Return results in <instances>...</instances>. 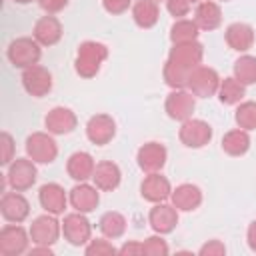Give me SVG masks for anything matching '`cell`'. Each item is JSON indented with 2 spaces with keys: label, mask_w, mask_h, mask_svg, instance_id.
<instances>
[{
  "label": "cell",
  "mask_w": 256,
  "mask_h": 256,
  "mask_svg": "<svg viewBox=\"0 0 256 256\" xmlns=\"http://www.w3.org/2000/svg\"><path fill=\"white\" fill-rule=\"evenodd\" d=\"M204 56L202 44L198 40L194 42H182L174 44V48L168 54V60L164 64V80L170 88H186V80L190 72L200 66Z\"/></svg>",
  "instance_id": "cell-1"
},
{
  "label": "cell",
  "mask_w": 256,
  "mask_h": 256,
  "mask_svg": "<svg viewBox=\"0 0 256 256\" xmlns=\"http://www.w3.org/2000/svg\"><path fill=\"white\" fill-rule=\"evenodd\" d=\"M108 58V48L102 44V42H96V40H86L78 46V52H76V62H74V68H76V74L82 76V78H92L98 74L102 62Z\"/></svg>",
  "instance_id": "cell-2"
},
{
  "label": "cell",
  "mask_w": 256,
  "mask_h": 256,
  "mask_svg": "<svg viewBox=\"0 0 256 256\" xmlns=\"http://www.w3.org/2000/svg\"><path fill=\"white\" fill-rule=\"evenodd\" d=\"M186 88L188 92H192L196 98H210L214 94H218L220 88V76L214 68L210 66H196L188 80H186Z\"/></svg>",
  "instance_id": "cell-3"
},
{
  "label": "cell",
  "mask_w": 256,
  "mask_h": 256,
  "mask_svg": "<svg viewBox=\"0 0 256 256\" xmlns=\"http://www.w3.org/2000/svg\"><path fill=\"white\" fill-rule=\"evenodd\" d=\"M6 56L12 62V66L24 70V68H30L40 62L42 50H40V44L36 42V38H16L10 42Z\"/></svg>",
  "instance_id": "cell-4"
},
{
  "label": "cell",
  "mask_w": 256,
  "mask_h": 256,
  "mask_svg": "<svg viewBox=\"0 0 256 256\" xmlns=\"http://www.w3.org/2000/svg\"><path fill=\"white\" fill-rule=\"evenodd\" d=\"M36 162L30 160V158H16L8 164V172H6V184L12 188V190H18V192H26L28 188L34 186L36 182Z\"/></svg>",
  "instance_id": "cell-5"
},
{
  "label": "cell",
  "mask_w": 256,
  "mask_h": 256,
  "mask_svg": "<svg viewBox=\"0 0 256 256\" xmlns=\"http://www.w3.org/2000/svg\"><path fill=\"white\" fill-rule=\"evenodd\" d=\"M26 154L38 164H50L58 156L56 140L50 136V132H34L26 138Z\"/></svg>",
  "instance_id": "cell-6"
},
{
  "label": "cell",
  "mask_w": 256,
  "mask_h": 256,
  "mask_svg": "<svg viewBox=\"0 0 256 256\" xmlns=\"http://www.w3.org/2000/svg\"><path fill=\"white\" fill-rule=\"evenodd\" d=\"M62 234L72 246H82L92 240V226L84 212L66 214L62 220Z\"/></svg>",
  "instance_id": "cell-7"
},
{
  "label": "cell",
  "mask_w": 256,
  "mask_h": 256,
  "mask_svg": "<svg viewBox=\"0 0 256 256\" xmlns=\"http://www.w3.org/2000/svg\"><path fill=\"white\" fill-rule=\"evenodd\" d=\"M178 138L186 148H202L212 140V126L200 118H188L182 122Z\"/></svg>",
  "instance_id": "cell-8"
},
{
  "label": "cell",
  "mask_w": 256,
  "mask_h": 256,
  "mask_svg": "<svg viewBox=\"0 0 256 256\" xmlns=\"http://www.w3.org/2000/svg\"><path fill=\"white\" fill-rule=\"evenodd\" d=\"M30 240L38 246H52L58 236L62 234V224L56 220L54 214H42L38 218H34V222L30 224Z\"/></svg>",
  "instance_id": "cell-9"
},
{
  "label": "cell",
  "mask_w": 256,
  "mask_h": 256,
  "mask_svg": "<svg viewBox=\"0 0 256 256\" xmlns=\"http://www.w3.org/2000/svg\"><path fill=\"white\" fill-rule=\"evenodd\" d=\"M30 232H26L18 224H6L0 230V254L4 256H18L28 250Z\"/></svg>",
  "instance_id": "cell-10"
},
{
  "label": "cell",
  "mask_w": 256,
  "mask_h": 256,
  "mask_svg": "<svg viewBox=\"0 0 256 256\" xmlns=\"http://www.w3.org/2000/svg\"><path fill=\"white\" fill-rule=\"evenodd\" d=\"M22 86H24V90L30 96L42 98V96H46L52 90V74L44 66L34 64L30 68H24V72H22Z\"/></svg>",
  "instance_id": "cell-11"
},
{
  "label": "cell",
  "mask_w": 256,
  "mask_h": 256,
  "mask_svg": "<svg viewBox=\"0 0 256 256\" xmlns=\"http://www.w3.org/2000/svg\"><path fill=\"white\" fill-rule=\"evenodd\" d=\"M196 96L188 90H182V88H174L168 98H166V114L172 118V120H178V122H184L188 118H192V112H194V106H196Z\"/></svg>",
  "instance_id": "cell-12"
},
{
  "label": "cell",
  "mask_w": 256,
  "mask_h": 256,
  "mask_svg": "<svg viewBox=\"0 0 256 256\" xmlns=\"http://www.w3.org/2000/svg\"><path fill=\"white\" fill-rule=\"evenodd\" d=\"M166 158H168V150L164 144L160 142H146L138 148L136 152V160H138V166L142 172L146 174H152V172H160L166 164Z\"/></svg>",
  "instance_id": "cell-13"
},
{
  "label": "cell",
  "mask_w": 256,
  "mask_h": 256,
  "mask_svg": "<svg viewBox=\"0 0 256 256\" xmlns=\"http://www.w3.org/2000/svg\"><path fill=\"white\" fill-rule=\"evenodd\" d=\"M0 212H2V218L6 222H12V224H20L28 218L30 214V204L26 200V196L18 190H12V192H4L2 194V200H0Z\"/></svg>",
  "instance_id": "cell-14"
},
{
  "label": "cell",
  "mask_w": 256,
  "mask_h": 256,
  "mask_svg": "<svg viewBox=\"0 0 256 256\" xmlns=\"http://www.w3.org/2000/svg\"><path fill=\"white\" fill-rule=\"evenodd\" d=\"M140 194L144 200L152 202V204H158V202H166L172 194V186H170V180L166 176H162L160 172H152V174H146L142 184H140Z\"/></svg>",
  "instance_id": "cell-15"
},
{
  "label": "cell",
  "mask_w": 256,
  "mask_h": 256,
  "mask_svg": "<svg viewBox=\"0 0 256 256\" xmlns=\"http://www.w3.org/2000/svg\"><path fill=\"white\" fill-rule=\"evenodd\" d=\"M116 134V122L108 114H94L86 124V136L92 144L104 146L108 144Z\"/></svg>",
  "instance_id": "cell-16"
},
{
  "label": "cell",
  "mask_w": 256,
  "mask_h": 256,
  "mask_svg": "<svg viewBox=\"0 0 256 256\" xmlns=\"http://www.w3.org/2000/svg\"><path fill=\"white\" fill-rule=\"evenodd\" d=\"M178 208L174 204H166V202H158L154 204V208L148 214V222L152 226V230L156 234H168L176 228L178 224Z\"/></svg>",
  "instance_id": "cell-17"
},
{
  "label": "cell",
  "mask_w": 256,
  "mask_h": 256,
  "mask_svg": "<svg viewBox=\"0 0 256 256\" xmlns=\"http://www.w3.org/2000/svg\"><path fill=\"white\" fill-rule=\"evenodd\" d=\"M38 200H40V206H42L48 214H54V216L64 214L66 204L70 202L66 190H64L60 184H56V182L44 184V186L40 188V192H38Z\"/></svg>",
  "instance_id": "cell-18"
},
{
  "label": "cell",
  "mask_w": 256,
  "mask_h": 256,
  "mask_svg": "<svg viewBox=\"0 0 256 256\" xmlns=\"http://www.w3.org/2000/svg\"><path fill=\"white\" fill-rule=\"evenodd\" d=\"M68 200H70V206L76 210V212H92L98 204H100V190L92 184H86V182H80L76 184L70 194H68Z\"/></svg>",
  "instance_id": "cell-19"
},
{
  "label": "cell",
  "mask_w": 256,
  "mask_h": 256,
  "mask_svg": "<svg viewBox=\"0 0 256 256\" xmlns=\"http://www.w3.org/2000/svg\"><path fill=\"white\" fill-rule=\"evenodd\" d=\"M120 180H122V172L118 168L116 162L112 160H102L96 164L94 168V174H92V182L98 190L102 192H112L120 186Z\"/></svg>",
  "instance_id": "cell-20"
},
{
  "label": "cell",
  "mask_w": 256,
  "mask_h": 256,
  "mask_svg": "<svg viewBox=\"0 0 256 256\" xmlns=\"http://www.w3.org/2000/svg\"><path fill=\"white\" fill-rule=\"evenodd\" d=\"M76 124H78L76 114L64 106L52 108L44 118V126L50 134H70L76 128Z\"/></svg>",
  "instance_id": "cell-21"
},
{
  "label": "cell",
  "mask_w": 256,
  "mask_h": 256,
  "mask_svg": "<svg viewBox=\"0 0 256 256\" xmlns=\"http://www.w3.org/2000/svg\"><path fill=\"white\" fill-rule=\"evenodd\" d=\"M34 38L40 46H54L62 38V24L56 16L46 14L34 24Z\"/></svg>",
  "instance_id": "cell-22"
},
{
  "label": "cell",
  "mask_w": 256,
  "mask_h": 256,
  "mask_svg": "<svg viewBox=\"0 0 256 256\" xmlns=\"http://www.w3.org/2000/svg\"><path fill=\"white\" fill-rule=\"evenodd\" d=\"M226 44L236 52H248L254 44V28L246 22H232L224 32Z\"/></svg>",
  "instance_id": "cell-23"
},
{
  "label": "cell",
  "mask_w": 256,
  "mask_h": 256,
  "mask_svg": "<svg viewBox=\"0 0 256 256\" xmlns=\"http://www.w3.org/2000/svg\"><path fill=\"white\" fill-rule=\"evenodd\" d=\"M170 200L180 212H190L202 204V190L196 184H180L172 190Z\"/></svg>",
  "instance_id": "cell-24"
},
{
  "label": "cell",
  "mask_w": 256,
  "mask_h": 256,
  "mask_svg": "<svg viewBox=\"0 0 256 256\" xmlns=\"http://www.w3.org/2000/svg\"><path fill=\"white\" fill-rule=\"evenodd\" d=\"M194 22L200 30H216L222 24V10L212 0H202L196 4Z\"/></svg>",
  "instance_id": "cell-25"
},
{
  "label": "cell",
  "mask_w": 256,
  "mask_h": 256,
  "mask_svg": "<svg viewBox=\"0 0 256 256\" xmlns=\"http://www.w3.org/2000/svg\"><path fill=\"white\" fill-rule=\"evenodd\" d=\"M94 168L96 162L88 152H74L66 162V172L76 182H86L88 178H92Z\"/></svg>",
  "instance_id": "cell-26"
},
{
  "label": "cell",
  "mask_w": 256,
  "mask_h": 256,
  "mask_svg": "<svg viewBox=\"0 0 256 256\" xmlns=\"http://www.w3.org/2000/svg\"><path fill=\"white\" fill-rule=\"evenodd\" d=\"M222 150L228 156H242V154H246L250 150V134H248V130H242V128L228 130L222 136Z\"/></svg>",
  "instance_id": "cell-27"
},
{
  "label": "cell",
  "mask_w": 256,
  "mask_h": 256,
  "mask_svg": "<svg viewBox=\"0 0 256 256\" xmlns=\"http://www.w3.org/2000/svg\"><path fill=\"white\" fill-rule=\"evenodd\" d=\"M158 0H138L132 6V18L140 28H152L158 22Z\"/></svg>",
  "instance_id": "cell-28"
},
{
  "label": "cell",
  "mask_w": 256,
  "mask_h": 256,
  "mask_svg": "<svg viewBox=\"0 0 256 256\" xmlns=\"http://www.w3.org/2000/svg\"><path fill=\"white\" fill-rule=\"evenodd\" d=\"M246 96V86L236 80L234 76H228L224 80H220V88H218V98L222 104H228V106H234V104H240Z\"/></svg>",
  "instance_id": "cell-29"
},
{
  "label": "cell",
  "mask_w": 256,
  "mask_h": 256,
  "mask_svg": "<svg viewBox=\"0 0 256 256\" xmlns=\"http://www.w3.org/2000/svg\"><path fill=\"white\" fill-rule=\"evenodd\" d=\"M98 226H100V230H102V234H104L106 238L114 240V238H120V236L126 232V218H124L120 212L110 210V212L102 214Z\"/></svg>",
  "instance_id": "cell-30"
},
{
  "label": "cell",
  "mask_w": 256,
  "mask_h": 256,
  "mask_svg": "<svg viewBox=\"0 0 256 256\" xmlns=\"http://www.w3.org/2000/svg\"><path fill=\"white\" fill-rule=\"evenodd\" d=\"M198 26L194 20L188 18H180L172 24L170 28V40L172 44H182V42H194L198 38Z\"/></svg>",
  "instance_id": "cell-31"
},
{
  "label": "cell",
  "mask_w": 256,
  "mask_h": 256,
  "mask_svg": "<svg viewBox=\"0 0 256 256\" xmlns=\"http://www.w3.org/2000/svg\"><path fill=\"white\" fill-rule=\"evenodd\" d=\"M234 78L240 80L244 86L256 82V56L244 54L234 62Z\"/></svg>",
  "instance_id": "cell-32"
},
{
  "label": "cell",
  "mask_w": 256,
  "mask_h": 256,
  "mask_svg": "<svg viewBox=\"0 0 256 256\" xmlns=\"http://www.w3.org/2000/svg\"><path fill=\"white\" fill-rule=\"evenodd\" d=\"M236 126L242 130H256V102L254 100H242L234 114Z\"/></svg>",
  "instance_id": "cell-33"
},
{
  "label": "cell",
  "mask_w": 256,
  "mask_h": 256,
  "mask_svg": "<svg viewBox=\"0 0 256 256\" xmlns=\"http://www.w3.org/2000/svg\"><path fill=\"white\" fill-rule=\"evenodd\" d=\"M84 252L88 256H110V254H118V250L106 240V238H96V240H90L84 248Z\"/></svg>",
  "instance_id": "cell-34"
},
{
  "label": "cell",
  "mask_w": 256,
  "mask_h": 256,
  "mask_svg": "<svg viewBox=\"0 0 256 256\" xmlns=\"http://www.w3.org/2000/svg\"><path fill=\"white\" fill-rule=\"evenodd\" d=\"M142 248H144V254H148V256H164V254H168V244L160 236L146 238L142 242Z\"/></svg>",
  "instance_id": "cell-35"
},
{
  "label": "cell",
  "mask_w": 256,
  "mask_h": 256,
  "mask_svg": "<svg viewBox=\"0 0 256 256\" xmlns=\"http://www.w3.org/2000/svg\"><path fill=\"white\" fill-rule=\"evenodd\" d=\"M192 4H194L192 0H166V8H168V12H170L176 20L188 16Z\"/></svg>",
  "instance_id": "cell-36"
},
{
  "label": "cell",
  "mask_w": 256,
  "mask_h": 256,
  "mask_svg": "<svg viewBox=\"0 0 256 256\" xmlns=\"http://www.w3.org/2000/svg\"><path fill=\"white\" fill-rule=\"evenodd\" d=\"M0 146H2V164L8 166L14 158H12V150H14V142H12V136L8 132H2L0 134Z\"/></svg>",
  "instance_id": "cell-37"
},
{
  "label": "cell",
  "mask_w": 256,
  "mask_h": 256,
  "mask_svg": "<svg viewBox=\"0 0 256 256\" xmlns=\"http://www.w3.org/2000/svg\"><path fill=\"white\" fill-rule=\"evenodd\" d=\"M132 0H102V6L108 14H122L130 8Z\"/></svg>",
  "instance_id": "cell-38"
},
{
  "label": "cell",
  "mask_w": 256,
  "mask_h": 256,
  "mask_svg": "<svg viewBox=\"0 0 256 256\" xmlns=\"http://www.w3.org/2000/svg\"><path fill=\"white\" fill-rule=\"evenodd\" d=\"M198 252H200L202 256H222V254H226V246H224L220 240H210V242H206Z\"/></svg>",
  "instance_id": "cell-39"
},
{
  "label": "cell",
  "mask_w": 256,
  "mask_h": 256,
  "mask_svg": "<svg viewBox=\"0 0 256 256\" xmlns=\"http://www.w3.org/2000/svg\"><path fill=\"white\" fill-rule=\"evenodd\" d=\"M38 2H40L42 10H46L48 14H56L68 6V0H38Z\"/></svg>",
  "instance_id": "cell-40"
},
{
  "label": "cell",
  "mask_w": 256,
  "mask_h": 256,
  "mask_svg": "<svg viewBox=\"0 0 256 256\" xmlns=\"http://www.w3.org/2000/svg\"><path fill=\"white\" fill-rule=\"evenodd\" d=\"M118 254H144V248H142V244L140 242H126L120 250H118Z\"/></svg>",
  "instance_id": "cell-41"
},
{
  "label": "cell",
  "mask_w": 256,
  "mask_h": 256,
  "mask_svg": "<svg viewBox=\"0 0 256 256\" xmlns=\"http://www.w3.org/2000/svg\"><path fill=\"white\" fill-rule=\"evenodd\" d=\"M246 240H248V246L252 252H256V220L250 222L248 226V232H246Z\"/></svg>",
  "instance_id": "cell-42"
},
{
  "label": "cell",
  "mask_w": 256,
  "mask_h": 256,
  "mask_svg": "<svg viewBox=\"0 0 256 256\" xmlns=\"http://www.w3.org/2000/svg\"><path fill=\"white\" fill-rule=\"evenodd\" d=\"M14 2H18V4H28V2H32V0H14Z\"/></svg>",
  "instance_id": "cell-43"
},
{
  "label": "cell",
  "mask_w": 256,
  "mask_h": 256,
  "mask_svg": "<svg viewBox=\"0 0 256 256\" xmlns=\"http://www.w3.org/2000/svg\"><path fill=\"white\" fill-rule=\"evenodd\" d=\"M192 2H194V4H198V2H202V0H192Z\"/></svg>",
  "instance_id": "cell-44"
},
{
  "label": "cell",
  "mask_w": 256,
  "mask_h": 256,
  "mask_svg": "<svg viewBox=\"0 0 256 256\" xmlns=\"http://www.w3.org/2000/svg\"><path fill=\"white\" fill-rule=\"evenodd\" d=\"M224 2H226V0H224Z\"/></svg>",
  "instance_id": "cell-45"
}]
</instances>
